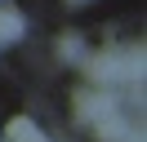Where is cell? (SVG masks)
Segmentation results:
<instances>
[{
  "mask_svg": "<svg viewBox=\"0 0 147 142\" xmlns=\"http://www.w3.org/2000/svg\"><path fill=\"white\" fill-rule=\"evenodd\" d=\"M85 84L116 89V84H143V44H107L98 53L80 58Z\"/></svg>",
  "mask_w": 147,
  "mask_h": 142,
  "instance_id": "cell-1",
  "label": "cell"
},
{
  "mask_svg": "<svg viewBox=\"0 0 147 142\" xmlns=\"http://www.w3.org/2000/svg\"><path fill=\"white\" fill-rule=\"evenodd\" d=\"M22 31H27V18H22L18 9L0 5V44H18V40H22Z\"/></svg>",
  "mask_w": 147,
  "mask_h": 142,
  "instance_id": "cell-5",
  "label": "cell"
},
{
  "mask_svg": "<svg viewBox=\"0 0 147 142\" xmlns=\"http://www.w3.org/2000/svg\"><path fill=\"white\" fill-rule=\"evenodd\" d=\"M71 107H76V120H80V124H94V120H102V115H111V111H120V102H116V93H111V89H94V84H85V89H76V98H71Z\"/></svg>",
  "mask_w": 147,
  "mask_h": 142,
  "instance_id": "cell-2",
  "label": "cell"
},
{
  "mask_svg": "<svg viewBox=\"0 0 147 142\" xmlns=\"http://www.w3.org/2000/svg\"><path fill=\"white\" fill-rule=\"evenodd\" d=\"M5 142H49L45 129H40L31 115H13L9 124H5Z\"/></svg>",
  "mask_w": 147,
  "mask_h": 142,
  "instance_id": "cell-4",
  "label": "cell"
},
{
  "mask_svg": "<svg viewBox=\"0 0 147 142\" xmlns=\"http://www.w3.org/2000/svg\"><path fill=\"white\" fill-rule=\"evenodd\" d=\"M58 58H63V62H80L85 58V36H76V31L58 36Z\"/></svg>",
  "mask_w": 147,
  "mask_h": 142,
  "instance_id": "cell-6",
  "label": "cell"
},
{
  "mask_svg": "<svg viewBox=\"0 0 147 142\" xmlns=\"http://www.w3.org/2000/svg\"><path fill=\"white\" fill-rule=\"evenodd\" d=\"M94 133H98V142H125L129 133H134V120H129L125 111H111V115H102V120H94Z\"/></svg>",
  "mask_w": 147,
  "mask_h": 142,
  "instance_id": "cell-3",
  "label": "cell"
},
{
  "mask_svg": "<svg viewBox=\"0 0 147 142\" xmlns=\"http://www.w3.org/2000/svg\"><path fill=\"white\" fill-rule=\"evenodd\" d=\"M67 5H71V9H80V5H89V0H67Z\"/></svg>",
  "mask_w": 147,
  "mask_h": 142,
  "instance_id": "cell-7",
  "label": "cell"
}]
</instances>
